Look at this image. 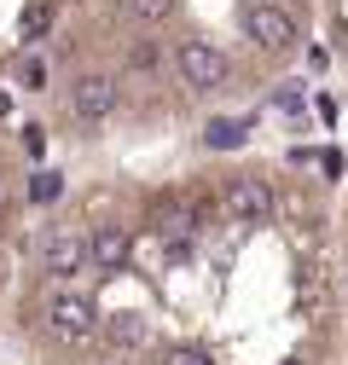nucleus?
Returning <instances> with one entry per match:
<instances>
[{"label":"nucleus","mask_w":348,"mask_h":365,"mask_svg":"<svg viewBox=\"0 0 348 365\" xmlns=\"http://www.w3.org/2000/svg\"><path fill=\"white\" fill-rule=\"evenodd\" d=\"M47 325L64 336V342H87L99 331V307L87 302L81 290H70V284H53V296H47Z\"/></svg>","instance_id":"nucleus-1"},{"label":"nucleus","mask_w":348,"mask_h":365,"mask_svg":"<svg viewBox=\"0 0 348 365\" xmlns=\"http://www.w3.org/2000/svg\"><path fill=\"white\" fill-rule=\"evenodd\" d=\"M174 64H180L186 87H198V93H209V87H221V81H227V53H221V47H209V41H180Z\"/></svg>","instance_id":"nucleus-2"},{"label":"nucleus","mask_w":348,"mask_h":365,"mask_svg":"<svg viewBox=\"0 0 348 365\" xmlns=\"http://www.w3.org/2000/svg\"><path fill=\"white\" fill-rule=\"evenodd\" d=\"M111 110H116V81H111V76L93 70V76H81V81L70 87V116H76V122L93 128V122H105Z\"/></svg>","instance_id":"nucleus-3"},{"label":"nucleus","mask_w":348,"mask_h":365,"mask_svg":"<svg viewBox=\"0 0 348 365\" xmlns=\"http://www.w3.org/2000/svg\"><path fill=\"white\" fill-rule=\"evenodd\" d=\"M244 29H250V41H261L267 53H285L290 41H296L290 12H285V6H273V0H255V6L244 12Z\"/></svg>","instance_id":"nucleus-4"},{"label":"nucleus","mask_w":348,"mask_h":365,"mask_svg":"<svg viewBox=\"0 0 348 365\" xmlns=\"http://www.w3.org/2000/svg\"><path fill=\"white\" fill-rule=\"evenodd\" d=\"M227 215L244 220V226H261V220L273 215V186H267V180H255V174L232 180V186H227Z\"/></svg>","instance_id":"nucleus-5"},{"label":"nucleus","mask_w":348,"mask_h":365,"mask_svg":"<svg viewBox=\"0 0 348 365\" xmlns=\"http://www.w3.org/2000/svg\"><path fill=\"white\" fill-rule=\"evenodd\" d=\"M47 272H53L58 284H70L76 272H87V238L70 232V226H64V232H53V238H47Z\"/></svg>","instance_id":"nucleus-6"},{"label":"nucleus","mask_w":348,"mask_h":365,"mask_svg":"<svg viewBox=\"0 0 348 365\" xmlns=\"http://www.w3.org/2000/svg\"><path fill=\"white\" fill-rule=\"evenodd\" d=\"M128 250H134L128 226H99V232L87 238V267H93V272H116L128 261Z\"/></svg>","instance_id":"nucleus-7"},{"label":"nucleus","mask_w":348,"mask_h":365,"mask_svg":"<svg viewBox=\"0 0 348 365\" xmlns=\"http://www.w3.org/2000/svg\"><path fill=\"white\" fill-rule=\"evenodd\" d=\"M105 348H116V354H134V348H151V325L145 319H134V313H116V319H99V331H93Z\"/></svg>","instance_id":"nucleus-8"},{"label":"nucleus","mask_w":348,"mask_h":365,"mask_svg":"<svg viewBox=\"0 0 348 365\" xmlns=\"http://www.w3.org/2000/svg\"><path fill=\"white\" fill-rule=\"evenodd\" d=\"M250 140V122L244 116H209V128H203V145L209 151H238Z\"/></svg>","instance_id":"nucleus-9"},{"label":"nucleus","mask_w":348,"mask_h":365,"mask_svg":"<svg viewBox=\"0 0 348 365\" xmlns=\"http://www.w3.org/2000/svg\"><path fill=\"white\" fill-rule=\"evenodd\" d=\"M47 29H53V6H47V0L24 6V18H18V41H24V47H29V41H41Z\"/></svg>","instance_id":"nucleus-10"},{"label":"nucleus","mask_w":348,"mask_h":365,"mask_svg":"<svg viewBox=\"0 0 348 365\" xmlns=\"http://www.w3.org/2000/svg\"><path fill=\"white\" fill-rule=\"evenodd\" d=\"M157 365H209V354L192 342H168V348H157Z\"/></svg>","instance_id":"nucleus-11"},{"label":"nucleus","mask_w":348,"mask_h":365,"mask_svg":"<svg viewBox=\"0 0 348 365\" xmlns=\"http://www.w3.org/2000/svg\"><path fill=\"white\" fill-rule=\"evenodd\" d=\"M128 12H134L140 24H168L174 18V0H128Z\"/></svg>","instance_id":"nucleus-12"},{"label":"nucleus","mask_w":348,"mask_h":365,"mask_svg":"<svg viewBox=\"0 0 348 365\" xmlns=\"http://www.w3.org/2000/svg\"><path fill=\"white\" fill-rule=\"evenodd\" d=\"M29 197H35V203H53V197H58V174H53V168H41V174L29 180Z\"/></svg>","instance_id":"nucleus-13"},{"label":"nucleus","mask_w":348,"mask_h":365,"mask_svg":"<svg viewBox=\"0 0 348 365\" xmlns=\"http://www.w3.org/2000/svg\"><path fill=\"white\" fill-rule=\"evenodd\" d=\"M18 81L29 87V93H35V87L47 81V64H41V58H24V64H18Z\"/></svg>","instance_id":"nucleus-14"},{"label":"nucleus","mask_w":348,"mask_h":365,"mask_svg":"<svg viewBox=\"0 0 348 365\" xmlns=\"http://www.w3.org/2000/svg\"><path fill=\"white\" fill-rule=\"evenodd\" d=\"M273 105H279L285 116H296V110H302V93H296V87H279V99H273Z\"/></svg>","instance_id":"nucleus-15"},{"label":"nucleus","mask_w":348,"mask_h":365,"mask_svg":"<svg viewBox=\"0 0 348 365\" xmlns=\"http://www.w3.org/2000/svg\"><path fill=\"white\" fill-rule=\"evenodd\" d=\"M24 145H29V157H41V151H47V140H41V128H24Z\"/></svg>","instance_id":"nucleus-16"},{"label":"nucleus","mask_w":348,"mask_h":365,"mask_svg":"<svg viewBox=\"0 0 348 365\" xmlns=\"http://www.w3.org/2000/svg\"><path fill=\"white\" fill-rule=\"evenodd\" d=\"M6 110H12V93H0V116H6Z\"/></svg>","instance_id":"nucleus-17"},{"label":"nucleus","mask_w":348,"mask_h":365,"mask_svg":"<svg viewBox=\"0 0 348 365\" xmlns=\"http://www.w3.org/2000/svg\"><path fill=\"white\" fill-rule=\"evenodd\" d=\"M285 365H302V359H285Z\"/></svg>","instance_id":"nucleus-18"}]
</instances>
